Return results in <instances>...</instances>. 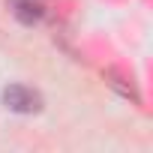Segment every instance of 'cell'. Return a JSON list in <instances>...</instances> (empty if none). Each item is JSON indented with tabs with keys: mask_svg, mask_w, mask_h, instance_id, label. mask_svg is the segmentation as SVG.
I'll use <instances>...</instances> for the list:
<instances>
[{
	"mask_svg": "<svg viewBox=\"0 0 153 153\" xmlns=\"http://www.w3.org/2000/svg\"><path fill=\"white\" fill-rule=\"evenodd\" d=\"M3 105L15 114H39L42 111V93L24 84H9L3 90Z\"/></svg>",
	"mask_w": 153,
	"mask_h": 153,
	"instance_id": "1",
	"label": "cell"
},
{
	"mask_svg": "<svg viewBox=\"0 0 153 153\" xmlns=\"http://www.w3.org/2000/svg\"><path fill=\"white\" fill-rule=\"evenodd\" d=\"M105 78H111L108 84H114V87H117V90H120L123 96H129L132 102H138V99H141V96H138V90L132 87V81H126V78H123V75H117L114 69H108V72H105Z\"/></svg>",
	"mask_w": 153,
	"mask_h": 153,
	"instance_id": "3",
	"label": "cell"
},
{
	"mask_svg": "<svg viewBox=\"0 0 153 153\" xmlns=\"http://www.w3.org/2000/svg\"><path fill=\"white\" fill-rule=\"evenodd\" d=\"M12 15L21 24H39L45 18V6L39 0H12Z\"/></svg>",
	"mask_w": 153,
	"mask_h": 153,
	"instance_id": "2",
	"label": "cell"
}]
</instances>
